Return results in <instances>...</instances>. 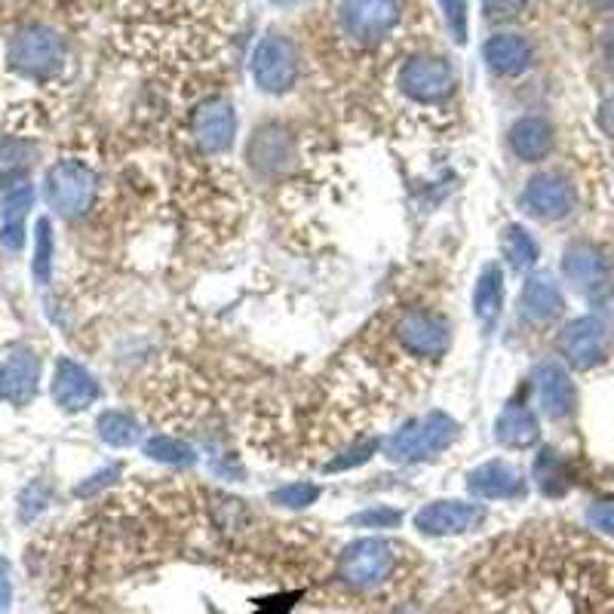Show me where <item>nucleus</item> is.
Instances as JSON below:
<instances>
[{
  "label": "nucleus",
  "mask_w": 614,
  "mask_h": 614,
  "mask_svg": "<svg viewBox=\"0 0 614 614\" xmlns=\"http://www.w3.org/2000/svg\"><path fill=\"white\" fill-rule=\"evenodd\" d=\"M0 61L25 80L56 83L71 61L68 37L49 22H22L0 41Z\"/></svg>",
  "instance_id": "1"
},
{
  "label": "nucleus",
  "mask_w": 614,
  "mask_h": 614,
  "mask_svg": "<svg viewBox=\"0 0 614 614\" xmlns=\"http://www.w3.org/2000/svg\"><path fill=\"white\" fill-rule=\"evenodd\" d=\"M455 440H458V421L445 412H430L394 433L384 445V455L394 464H414L440 455Z\"/></svg>",
  "instance_id": "2"
},
{
  "label": "nucleus",
  "mask_w": 614,
  "mask_h": 614,
  "mask_svg": "<svg viewBox=\"0 0 614 614\" xmlns=\"http://www.w3.org/2000/svg\"><path fill=\"white\" fill-rule=\"evenodd\" d=\"M397 568V550L382 537H360L351 547H344L338 559L341 581L353 590H375L382 587Z\"/></svg>",
  "instance_id": "3"
},
{
  "label": "nucleus",
  "mask_w": 614,
  "mask_h": 614,
  "mask_svg": "<svg viewBox=\"0 0 614 614\" xmlns=\"http://www.w3.org/2000/svg\"><path fill=\"white\" fill-rule=\"evenodd\" d=\"M402 3L399 0H341L338 25L353 44H382L399 29Z\"/></svg>",
  "instance_id": "4"
},
{
  "label": "nucleus",
  "mask_w": 614,
  "mask_h": 614,
  "mask_svg": "<svg viewBox=\"0 0 614 614\" xmlns=\"http://www.w3.org/2000/svg\"><path fill=\"white\" fill-rule=\"evenodd\" d=\"M99 194V179L80 160H59L46 172V200L56 213L77 218L87 215Z\"/></svg>",
  "instance_id": "5"
},
{
  "label": "nucleus",
  "mask_w": 614,
  "mask_h": 614,
  "mask_svg": "<svg viewBox=\"0 0 614 614\" xmlns=\"http://www.w3.org/2000/svg\"><path fill=\"white\" fill-rule=\"evenodd\" d=\"M397 87L406 99H412L418 105H440L455 92L458 75L440 56H424L421 53V56L402 61L397 75Z\"/></svg>",
  "instance_id": "6"
},
{
  "label": "nucleus",
  "mask_w": 614,
  "mask_h": 614,
  "mask_svg": "<svg viewBox=\"0 0 614 614\" xmlns=\"http://www.w3.org/2000/svg\"><path fill=\"white\" fill-rule=\"evenodd\" d=\"M298 49L283 34H264L252 53V77L264 92H289L298 80Z\"/></svg>",
  "instance_id": "7"
},
{
  "label": "nucleus",
  "mask_w": 614,
  "mask_h": 614,
  "mask_svg": "<svg viewBox=\"0 0 614 614\" xmlns=\"http://www.w3.org/2000/svg\"><path fill=\"white\" fill-rule=\"evenodd\" d=\"M399 344L414 356H428V360H440L448 344H452V329L448 322L424 314V310H409L402 320L397 322Z\"/></svg>",
  "instance_id": "8"
},
{
  "label": "nucleus",
  "mask_w": 614,
  "mask_h": 614,
  "mask_svg": "<svg viewBox=\"0 0 614 614\" xmlns=\"http://www.w3.org/2000/svg\"><path fill=\"white\" fill-rule=\"evenodd\" d=\"M486 520V510L479 504H467V501H433V504L421 507L414 513V528L421 535L445 537V535H464L476 528Z\"/></svg>",
  "instance_id": "9"
},
{
  "label": "nucleus",
  "mask_w": 614,
  "mask_h": 614,
  "mask_svg": "<svg viewBox=\"0 0 614 614\" xmlns=\"http://www.w3.org/2000/svg\"><path fill=\"white\" fill-rule=\"evenodd\" d=\"M194 138L206 154L228 151L237 136V114L225 99H206L194 111Z\"/></svg>",
  "instance_id": "10"
},
{
  "label": "nucleus",
  "mask_w": 614,
  "mask_h": 614,
  "mask_svg": "<svg viewBox=\"0 0 614 614\" xmlns=\"http://www.w3.org/2000/svg\"><path fill=\"white\" fill-rule=\"evenodd\" d=\"M467 489L482 501H513L525 494V479L513 464L494 458L479 464L474 474L467 476Z\"/></svg>",
  "instance_id": "11"
},
{
  "label": "nucleus",
  "mask_w": 614,
  "mask_h": 614,
  "mask_svg": "<svg viewBox=\"0 0 614 614\" xmlns=\"http://www.w3.org/2000/svg\"><path fill=\"white\" fill-rule=\"evenodd\" d=\"M53 399L65 412H83L99 399V384L80 363L61 356L56 363V375H53Z\"/></svg>",
  "instance_id": "12"
},
{
  "label": "nucleus",
  "mask_w": 614,
  "mask_h": 614,
  "mask_svg": "<svg viewBox=\"0 0 614 614\" xmlns=\"http://www.w3.org/2000/svg\"><path fill=\"white\" fill-rule=\"evenodd\" d=\"M37 375H41V363L34 353L25 348L10 351L0 360V399L13 406H25L37 390Z\"/></svg>",
  "instance_id": "13"
},
{
  "label": "nucleus",
  "mask_w": 614,
  "mask_h": 614,
  "mask_svg": "<svg viewBox=\"0 0 614 614\" xmlns=\"http://www.w3.org/2000/svg\"><path fill=\"white\" fill-rule=\"evenodd\" d=\"M482 56H486V65H489L494 75L516 77L532 68L535 49H532V44L522 34H494L482 46Z\"/></svg>",
  "instance_id": "14"
},
{
  "label": "nucleus",
  "mask_w": 614,
  "mask_h": 614,
  "mask_svg": "<svg viewBox=\"0 0 614 614\" xmlns=\"http://www.w3.org/2000/svg\"><path fill=\"white\" fill-rule=\"evenodd\" d=\"M31 206H34V187L29 182H15L0 200V243L13 252L25 243V215Z\"/></svg>",
  "instance_id": "15"
},
{
  "label": "nucleus",
  "mask_w": 614,
  "mask_h": 614,
  "mask_svg": "<svg viewBox=\"0 0 614 614\" xmlns=\"http://www.w3.org/2000/svg\"><path fill=\"white\" fill-rule=\"evenodd\" d=\"M292 160V138L283 126L268 123L255 136L249 138V163L259 172H280L289 167Z\"/></svg>",
  "instance_id": "16"
},
{
  "label": "nucleus",
  "mask_w": 614,
  "mask_h": 614,
  "mask_svg": "<svg viewBox=\"0 0 614 614\" xmlns=\"http://www.w3.org/2000/svg\"><path fill=\"white\" fill-rule=\"evenodd\" d=\"M525 209L537 218H559L568 213V184L556 175H535L528 187H525Z\"/></svg>",
  "instance_id": "17"
},
{
  "label": "nucleus",
  "mask_w": 614,
  "mask_h": 614,
  "mask_svg": "<svg viewBox=\"0 0 614 614\" xmlns=\"http://www.w3.org/2000/svg\"><path fill=\"white\" fill-rule=\"evenodd\" d=\"M550 126L541 121V117H522V121L513 123V129H510V148H513V154H516L520 160L535 163V160H541L544 154L550 151Z\"/></svg>",
  "instance_id": "18"
},
{
  "label": "nucleus",
  "mask_w": 614,
  "mask_h": 614,
  "mask_svg": "<svg viewBox=\"0 0 614 614\" xmlns=\"http://www.w3.org/2000/svg\"><path fill=\"white\" fill-rule=\"evenodd\" d=\"M494 440L507 448H525L537 440L535 414L522 406H507L494 421Z\"/></svg>",
  "instance_id": "19"
},
{
  "label": "nucleus",
  "mask_w": 614,
  "mask_h": 614,
  "mask_svg": "<svg viewBox=\"0 0 614 614\" xmlns=\"http://www.w3.org/2000/svg\"><path fill=\"white\" fill-rule=\"evenodd\" d=\"M501 305H504V274L498 264H489V268H482L474 286V314L486 326H491L501 314Z\"/></svg>",
  "instance_id": "20"
},
{
  "label": "nucleus",
  "mask_w": 614,
  "mask_h": 614,
  "mask_svg": "<svg viewBox=\"0 0 614 614\" xmlns=\"http://www.w3.org/2000/svg\"><path fill=\"white\" fill-rule=\"evenodd\" d=\"M520 307L528 320L544 322L553 320V317L562 310V298H559V292L553 286V280H547V276H532V280L525 283V289H522Z\"/></svg>",
  "instance_id": "21"
},
{
  "label": "nucleus",
  "mask_w": 614,
  "mask_h": 614,
  "mask_svg": "<svg viewBox=\"0 0 614 614\" xmlns=\"http://www.w3.org/2000/svg\"><path fill=\"white\" fill-rule=\"evenodd\" d=\"M537 394L547 414H562L571 406V384L556 366H544L537 372Z\"/></svg>",
  "instance_id": "22"
},
{
  "label": "nucleus",
  "mask_w": 614,
  "mask_h": 614,
  "mask_svg": "<svg viewBox=\"0 0 614 614\" xmlns=\"http://www.w3.org/2000/svg\"><path fill=\"white\" fill-rule=\"evenodd\" d=\"M99 436L105 440L107 445L114 448H126V445L138 443L141 430H138V421L133 414L121 412V409H107V412L99 414Z\"/></svg>",
  "instance_id": "23"
},
{
  "label": "nucleus",
  "mask_w": 614,
  "mask_h": 614,
  "mask_svg": "<svg viewBox=\"0 0 614 614\" xmlns=\"http://www.w3.org/2000/svg\"><path fill=\"white\" fill-rule=\"evenodd\" d=\"M501 252H504V259L510 261L513 271H525V268H532L537 261L535 240H532V234L525 228H520V225L504 228V234H501Z\"/></svg>",
  "instance_id": "24"
},
{
  "label": "nucleus",
  "mask_w": 614,
  "mask_h": 614,
  "mask_svg": "<svg viewBox=\"0 0 614 614\" xmlns=\"http://www.w3.org/2000/svg\"><path fill=\"white\" fill-rule=\"evenodd\" d=\"M145 455L151 461H163V464H175V467H191L197 455H194V448L182 440H175V436H167V433H157L151 436L148 443H145Z\"/></svg>",
  "instance_id": "25"
},
{
  "label": "nucleus",
  "mask_w": 614,
  "mask_h": 614,
  "mask_svg": "<svg viewBox=\"0 0 614 614\" xmlns=\"http://www.w3.org/2000/svg\"><path fill=\"white\" fill-rule=\"evenodd\" d=\"M31 163V145L22 138L0 136V184L15 182Z\"/></svg>",
  "instance_id": "26"
},
{
  "label": "nucleus",
  "mask_w": 614,
  "mask_h": 614,
  "mask_svg": "<svg viewBox=\"0 0 614 614\" xmlns=\"http://www.w3.org/2000/svg\"><path fill=\"white\" fill-rule=\"evenodd\" d=\"M49 271H53V228H49L46 218H41L37 221V240H34V276H37L41 286L49 283Z\"/></svg>",
  "instance_id": "27"
},
{
  "label": "nucleus",
  "mask_w": 614,
  "mask_h": 614,
  "mask_svg": "<svg viewBox=\"0 0 614 614\" xmlns=\"http://www.w3.org/2000/svg\"><path fill=\"white\" fill-rule=\"evenodd\" d=\"M596 326L593 322H575L571 329L566 332V353L568 356H575V360H587V356H593L596 353Z\"/></svg>",
  "instance_id": "28"
},
{
  "label": "nucleus",
  "mask_w": 614,
  "mask_h": 614,
  "mask_svg": "<svg viewBox=\"0 0 614 614\" xmlns=\"http://www.w3.org/2000/svg\"><path fill=\"white\" fill-rule=\"evenodd\" d=\"M320 498V486L317 482H289L283 489H276L271 494V501L286 510H302V507H310Z\"/></svg>",
  "instance_id": "29"
},
{
  "label": "nucleus",
  "mask_w": 614,
  "mask_h": 614,
  "mask_svg": "<svg viewBox=\"0 0 614 614\" xmlns=\"http://www.w3.org/2000/svg\"><path fill=\"white\" fill-rule=\"evenodd\" d=\"M440 7H443L448 37L458 46L467 44V0H440Z\"/></svg>",
  "instance_id": "30"
},
{
  "label": "nucleus",
  "mask_w": 614,
  "mask_h": 614,
  "mask_svg": "<svg viewBox=\"0 0 614 614\" xmlns=\"http://www.w3.org/2000/svg\"><path fill=\"white\" fill-rule=\"evenodd\" d=\"M378 452V440H363V443H356V445H351L341 458H336L326 470H348V467H360V464H366L372 455Z\"/></svg>",
  "instance_id": "31"
},
{
  "label": "nucleus",
  "mask_w": 614,
  "mask_h": 614,
  "mask_svg": "<svg viewBox=\"0 0 614 614\" xmlns=\"http://www.w3.org/2000/svg\"><path fill=\"white\" fill-rule=\"evenodd\" d=\"M353 525H363V528H394L402 522L399 510H390V507H375V510H363L353 516Z\"/></svg>",
  "instance_id": "32"
},
{
  "label": "nucleus",
  "mask_w": 614,
  "mask_h": 614,
  "mask_svg": "<svg viewBox=\"0 0 614 614\" xmlns=\"http://www.w3.org/2000/svg\"><path fill=\"white\" fill-rule=\"evenodd\" d=\"M46 504H49V489H46L44 482H34V486H29V491L22 494V510H19V516L25 522L34 520Z\"/></svg>",
  "instance_id": "33"
},
{
  "label": "nucleus",
  "mask_w": 614,
  "mask_h": 614,
  "mask_svg": "<svg viewBox=\"0 0 614 614\" xmlns=\"http://www.w3.org/2000/svg\"><path fill=\"white\" fill-rule=\"evenodd\" d=\"M525 10V0H482V13L491 22H510Z\"/></svg>",
  "instance_id": "34"
},
{
  "label": "nucleus",
  "mask_w": 614,
  "mask_h": 614,
  "mask_svg": "<svg viewBox=\"0 0 614 614\" xmlns=\"http://www.w3.org/2000/svg\"><path fill=\"white\" fill-rule=\"evenodd\" d=\"M121 474V467H107V470H102V474H95V476H90V482H80L75 489V494L77 498H87V494H95V491L102 489V486H107L114 476Z\"/></svg>",
  "instance_id": "35"
},
{
  "label": "nucleus",
  "mask_w": 614,
  "mask_h": 614,
  "mask_svg": "<svg viewBox=\"0 0 614 614\" xmlns=\"http://www.w3.org/2000/svg\"><path fill=\"white\" fill-rule=\"evenodd\" d=\"M10 596H13V590H10V571L3 566V559H0V614L10 609Z\"/></svg>",
  "instance_id": "36"
},
{
  "label": "nucleus",
  "mask_w": 614,
  "mask_h": 614,
  "mask_svg": "<svg viewBox=\"0 0 614 614\" xmlns=\"http://www.w3.org/2000/svg\"><path fill=\"white\" fill-rule=\"evenodd\" d=\"M596 10H614V0H590Z\"/></svg>",
  "instance_id": "37"
},
{
  "label": "nucleus",
  "mask_w": 614,
  "mask_h": 614,
  "mask_svg": "<svg viewBox=\"0 0 614 614\" xmlns=\"http://www.w3.org/2000/svg\"><path fill=\"white\" fill-rule=\"evenodd\" d=\"M276 7H298V3H307V0H271Z\"/></svg>",
  "instance_id": "38"
},
{
  "label": "nucleus",
  "mask_w": 614,
  "mask_h": 614,
  "mask_svg": "<svg viewBox=\"0 0 614 614\" xmlns=\"http://www.w3.org/2000/svg\"><path fill=\"white\" fill-rule=\"evenodd\" d=\"M609 59L614 61V34H612V37H609Z\"/></svg>",
  "instance_id": "39"
},
{
  "label": "nucleus",
  "mask_w": 614,
  "mask_h": 614,
  "mask_svg": "<svg viewBox=\"0 0 614 614\" xmlns=\"http://www.w3.org/2000/svg\"><path fill=\"white\" fill-rule=\"evenodd\" d=\"M399 614H414V612H399Z\"/></svg>",
  "instance_id": "40"
}]
</instances>
